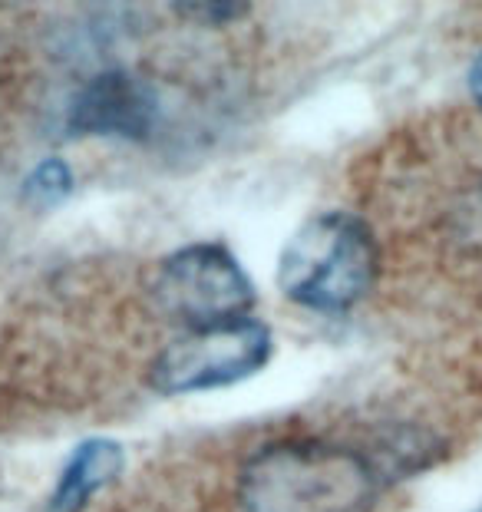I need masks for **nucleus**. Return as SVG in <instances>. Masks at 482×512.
<instances>
[{
	"label": "nucleus",
	"mask_w": 482,
	"mask_h": 512,
	"mask_svg": "<svg viewBox=\"0 0 482 512\" xmlns=\"http://www.w3.org/2000/svg\"><path fill=\"white\" fill-rule=\"evenodd\" d=\"M380 252L367 222L324 212L288 238L278 258V288L301 308L337 314L364 298L377 278Z\"/></svg>",
	"instance_id": "f03ea898"
},
{
	"label": "nucleus",
	"mask_w": 482,
	"mask_h": 512,
	"mask_svg": "<svg viewBox=\"0 0 482 512\" xmlns=\"http://www.w3.org/2000/svg\"><path fill=\"white\" fill-rule=\"evenodd\" d=\"M459 235L482 258V189L469 195L463 212H459Z\"/></svg>",
	"instance_id": "6e6552de"
},
{
	"label": "nucleus",
	"mask_w": 482,
	"mask_h": 512,
	"mask_svg": "<svg viewBox=\"0 0 482 512\" xmlns=\"http://www.w3.org/2000/svg\"><path fill=\"white\" fill-rule=\"evenodd\" d=\"M73 192V169L63 159H43L24 182V199L37 209H53Z\"/></svg>",
	"instance_id": "0eeeda50"
},
{
	"label": "nucleus",
	"mask_w": 482,
	"mask_h": 512,
	"mask_svg": "<svg viewBox=\"0 0 482 512\" xmlns=\"http://www.w3.org/2000/svg\"><path fill=\"white\" fill-rule=\"evenodd\" d=\"M479 512H482V509H479Z\"/></svg>",
	"instance_id": "9b49d317"
},
{
	"label": "nucleus",
	"mask_w": 482,
	"mask_h": 512,
	"mask_svg": "<svg viewBox=\"0 0 482 512\" xmlns=\"http://www.w3.org/2000/svg\"><path fill=\"white\" fill-rule=\"evenodd\" d=\"M152 298L182 328L248 318L255 285L225 245H185L156 268Z\"/></svg>",
	"instance_id": "20e7f679"
},
{
	"label": "nucleus",
	"mask_w": 482,
	"mask_h": 512,
	"mask_svg": "<svg viewBox=\"0 0 482 512\" xmlns=\"http://www.w3.org/2000/svg\"><path fill=\"white\" fill-rule=\"evenodd\" d=\"M159 100L149 83L136 73L109 70L93 76L76 93L67 113V126L73 136H103V139H146L156 129Z\"/></svg>",
	"instance_id": "39448f33"
},
{
	"label": "nucleus",
	"mask_w": 482,
	"mask_h": 512,
	"mask_svg": "<svg viewBox=\"0 0 482 512\" xmlns=\"http://www.w3.org/2000/svg\"><path fill=\"white\" fill-rule=\"evenodd\" d=\"M469 90H473L476 103L482 106V53H479V60L473 63V73H469Z\"/></svg>",
	"instance_id": "9d476101"
},
{
	"label": "nucleus",
	"mask_w": 482,
	"mask_h": 512,
	"mask_svg": "<svg viewBox=\"0 0 482 512\" xmlns=\"http://www.w3.org/2000/svg\"><path fill=\"white\" fill-rule=\"evenodd\" d=\"M123 466H126V450L116 440H109V437L83 440L73 450L67 466H63L47 509L50 512H83L106 486H113L116 479L123 476Z\"/></svg>",
	"instance_id": "423d86ee"
},
{
	"label": "nucleus",
	"mask_w": 482,
	"mask_h": 512,
	"mask_svg": "<svg viewBox=\"0 0 482 512\" xmlns=\"http://www.w3.org/2000/svg\"><path fill=\"white\" fill-rule=\"evenodd\" d=\"M245 512H367L377 476L360 453L324 440H281L241 466Z\"/></svg>",
	"instance_id": "f257e3e1"
},
{
	"label": "nucleus",
	"mask_w": 482,
	"mask_h": 512,
	"mask_svg": "<svg viewBox=\"0 0 482 512\" xmlns=\"http://www.w3.org/2000/svg\"><path fill=\"white\" fill-rule=\"evenodd\" d=\"M179 10L205 20V24H218V20H235L238 14H245L248 4H182Z\"/></svg>",
	"instance_id": "1a4fd4ad"
},
{
	"label": "nucleus",
	"mask_w": 482,
	"mask_h": 512,
	"mask_svg": "<svg viewBox=\"0 0 482 512\" xmlns=\"http://www.w3.org/2000/svg\"><path fill=\"white\" fill-rule=\"evenodd\" d=\"M271 351L275 341L268 324L258 318L202 324L162 347L149 370V384L166 397L232 387L258 374L271 361Z\"/></svg>",
	"instance_id": "7ed1b4c3"
}]
</instances>
